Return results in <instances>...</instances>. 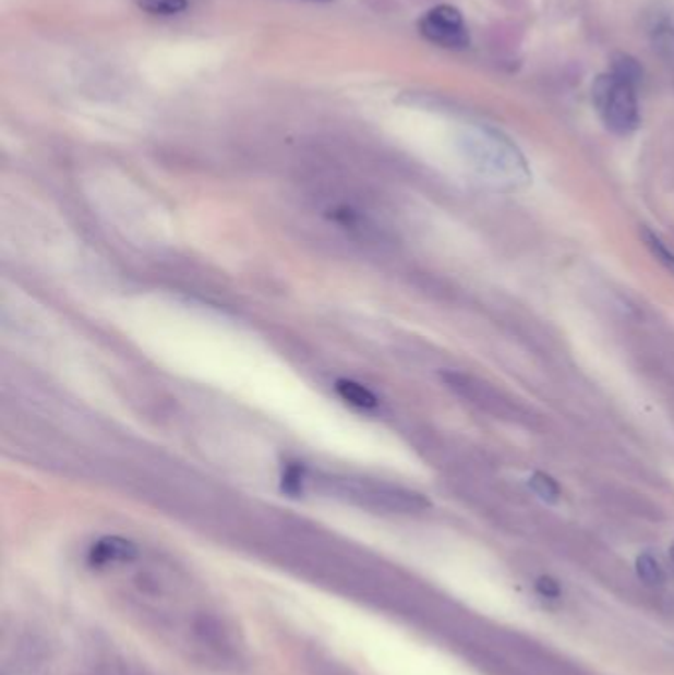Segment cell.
<instances>
[{
	"instance_id": "1",
	"label": "cell",
	"mask_w": 674,
	"mask_h": 675,
	"mask_svg": "<svg viewBox=\"0 0 674 675\" xmlns=\"http://www.w3.org/2000/svg\"><path fill=\"white\" fill-rule=\"evenodd\" d=\"M465 155L474 174L495 190H517L530 180L527 160L505 135L474 129L465 138Z\"/></svg>"
},
{
	"instance_id": "2",
	"label": "cell",
	"mask_w": 674,
	"mask_h": 675,
	"mask_svg": "<svg viewBox=\"0 0 674 675\" xmlns=\"http://www.w3.org/2000/svg\"><path fill=\"white\" fill-rule=\"evenodd\" d=\"M306 484L316 492L354 504L360 508L384 514H418L430 506V502L422 494L392 486L384 482L362 479H342V477H303V489Z\"/></svg>"
},
{
	"instance_id": "3",
	"label": "cell",
	"mask_w": 674,
	"mask_h": 675,
	"mask_svg": "<svg viewBox=\"0 0 674 675\" xmlns=\"http://www.w3.org/2000/svg\"><path fill=\"white\" fill-rule=\"evenodd\" d=\"M637 89L639 84L612 70L598 75V80L591 85V99L595 105V111L600 114L603 125L615 135H631L641 125Z\"/></svg>"
},
{
	"instance_id": "4",
	"label": "cell",
	"mask_w": 674,
	"mask_h": 675,
	"mask_svg": "<svg viewBox=\"0 0 674 675\" xmlns=\"http://www.w3.org/2000/svg\"><path fill=\"white\" fill-rule=\"evenodd\" d=\"M418 28L428 43L445 50H465L471 44L464 14L452 4L433 7L420 19Z\"/></svg>"
},
{
	"instance_id": "5",
	"label": "cell",
	"mask_w": 674,
	"mask_h": 675,
	"mask_svg": "<svg viewBox=\"0 0 674 675\" xmlns=\"http://www.w3.org/2000/svg\"><path fill=\"white\" fill-rule=\"evenodd\" d=\"M139 557V550L131 541L121 538H106L95 543L92 550V562L95 567H119L129 565Z\"/></svg>"
},
{
	"instance_id": "6",
	"label": "cell",
	"mask_w": 674,
	"mask_h": 675,
	"mask_svg": "<svg viewBox=\"0 0 674 675\" xmlns=\"http://www.w3.org/2000/svg\"><path fill=\"white\" fill-rule=\"evenodd\" d=\"M649 38L674 84V22L669 16H654L649 24Z\"/></svg>"
},
{
	"instance_id": "7",
	"label": "cell",
	"mask_w": 674,
	"mask_h": 675,
	"mask_svg": "<svg viewBox=\"0 0 674 675\" xmlns=\"http://www.w3.org/2000/svg\"><path fill=\"white\" fill-rule=\"evenodd\" d=\"M635 569L639 579L649 584V587H661L664 582V571L661 563L654 559L651 553H641L635 563Z\"/></svg>"
},
{
	"instance_id": "8",
	"label": "cell",
	"mask_w": 674,
	"mask_h": 675,
	"mask_svg": "<svg viewBox=\"0 0 674 675\" xmlns=\"http://www.w3.org/2000/svg\"><path fill=\"white\" fill-rule=\"evenodd\" d=\"M641 238H643L645 245H647V250L651 251L654 260L659 261L664 269L671 270L674 275V251L669 250L666 243L651 229L645 228L641 231Z\"/></svg>"
},
{
	"instance_id": "9",
	"label": "cell",
	"mask_w": 674,
	"mask_h": 675,
	"mask_svg": "<svg viewBox=\"0 0 674 675\" xmlns=\"http://www.w3.org/2000/svg\"><path fill=\"white\" fill-rule=\"evenodd\" d=\"M528 486L532 489L538 498L544 499L549 504H556L559 499L558 482L544 472H534L528 480Z\"/></svg>"
},
{
	"instance_id": "10",
	"label": "cell",
	"mask_w": 674,
	"mask_h": 675,
	"mask_svg": "<svg viewBox=\"0 0 674 675\" xmlns=\"http://www.w3.org/2000/svg\"><path fill=\"white\" fill-rule=\"evenodd\" d=\"M141 11L157 14V16H172L186 11L189 0H133Z\"/></svg>"
},
{
	"instance_id": "11",
	"label": "cell",
	"mask_w": 674,
	"mask_h": 675,
	"mask_svg": "<svg viewBox=\"0 0 674 675\" xmlns=\"http://www.w3.org/2000/svg\"><path fill=\"white\" fill-rule=\"evenodd\" d=\"M612 72L622 73L623 77L631 80L635 84L643 82V68L629 53H615L612 60Z\"/></svg>"
},
{
	"instance_id": "12",
	"label": "cell",
	"mask_w": 674,
	"mask_h": 675,
	"mask_svg": "<svg viewBox=\"0 0 674 675\" xmlns=\"http://www.w3.org/2000/svg\"><path fill=\"white\" fill-rule=\"evenodd\" d=\"M338 394L342 395L348 403H352V406H376V397L370 394L369 389H364L362 385L352 384V382H340V384H338Z\"/></svg>"
},
{
	"instance_id": "13",
	"label": "cell",
	"mask_w": 674,
	"mask_h": 675,
	"mask_svg": "<svg viewBox=\"0 0 674 675\" xmlns=\"http://www.w3.org/2000/svg\"><path fill=\"white\" fill-rule=\"evenodd\" d=\"M306 667H309V674L311 675H350L347 667L323 658V655H311L306 660Z\"/></svg>"
},
{
	"instance_id": "14",
	"label": "cell",
	"mask_w": 674,
	"mask_h": 675,
	"mask_svg": "<svg viewBox=\"0 0 674 675\" xmlns=\"http://www.w3.org/2000/svg\"><path fill=\"white\" fill-rule=\"evenodd\" d=\"M537 591L540 592L542 596H546V599H558L562 589H559L558 582L554 581V579L542 577V579H538Z\"/></svg>"
},
{
	"instance_id": "15",
	"label": "cell",
	"mask_w": 674,
	"mask_h": 675,
	"mask_svg": "<svg viewBox=\"0 0 674 675\" xmlns=\"http://www.w3.org/2000/svg\"><path fill=\"white\" fill-rule=\"evenodd\" d=\"M117 675H147L145 672H141V670H129V667H121Z\"/></svg>"
},
{
	"instance_id": "16",
	"label": "cell",
	"mask_w": 674,
	"mask_h": 675,
	"mask_svg": "<svg viewBox=\"0 0 674 675\" xmlns=\"http://www.w3.org/2000/svg\"><path fill=\"white\" fill-rule=\"evenodd\" d=\"M671 559H673V562H674V545H673V547H671Z\"/></svg>"
},
{
	"instance_id": "17",
	"label": "cell",
	"mask_w": 674,
	"mask_h": 675,
	"mask_svg": "<svg viewBox=\"0 0 674 675\" xmlns=\"http://www.w3.org/2000/svg\"><path fill=\"white\" fill-rule=\"evenodd\" d=\"M313 2H333V0H313Z\"/></svg>"
}]
</instances>
